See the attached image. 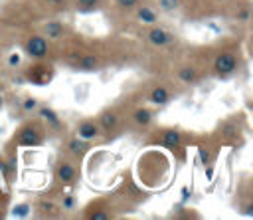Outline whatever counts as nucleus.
<instances>
[{
	"mask_svg": "<svg viewBox=\"0 0 253 220\" xmlns=\"http://www.w3.org/2000/svg\"><path fill=\"white\" fill-rule=\"evenodd\" d=\"M26 54L34 59H42L47 55V40L43 36H30L26 42Z\"/></svg>",
	"mask_w": 253,
	"mask_h": 220,
	"instance_id": "nucleus-1",
	"label": "nucleus"
},
{
	"mask_svg": "<svg viewBox=\"0 0 253 220\" xmlns=\"http://www.w3.org/2000/svg\"><path fill=\"white\" fill-rule=\"evenodd\" d=\"M213 69H215L219 75H229V73H233V71L237 69V57H235V54H231V52L219 54V55L215 57V61H213Z\"/></svg>",
	"mask_w": 253,
	"mask_h": 220,
	"instance_id": "nucleus-2",
	"label": "nucleus"
},
{
	"mask_svg": "<svg viewBox=\"0 0 253 220\" xmlns=\"http://www.w3.org/2000/svg\"><path fill=\"white\" fill-rule=\"evenodd\" d=\"M42 141H43V135H42V131H40L38 125H26L18 133V143L20 145H26V147L32 145L34 147V145H40Z\"/></svg>",
	"mask_w": 253,
	"mask_h": 220,
	"instance_id": "nucleus-3",
	"label": "nucleus"
},
{
	"mask_svg": "<svg viewBox=\"0 0 253 220\" xmlns=\"http://www.w3.org/2000/svg\"><path fill=\"white\" fill-rule=\"evenodd\" d=\"M77 133H79V137H81V139L91 141V139L101 137V127H99L95 121L85 119V121H81V123L77 125Z\"/></svg>",
	"mask_w": 253,
	"mask_h": 220,
	"instance_id": "nucleus-4",
	"label": "nucleus"
},
{
	"mask_svg": "<svg viewBox=\"0 0 253 220\" xmlns=\"http://www.w3.org/2000/svg\"><path fill=\"white\" fill-rule=\"evenodd\" d=\"M146 38H148V42H150L152 46H166V44L172 40V34L166 32L164 28L154 26V28H150V30L146 32Z\"/></svg>",
	"mask_w": 253,
	"mask_h": 220,
	"instance_id": "nucleus-5",
	"label": "nucleus"
},
{
	"mask_svg": "<svg viewBox=\"0 0 253 220\" xmlns=\"http://www.w3.org/2000/svg\"><path fill=\"white\" fill-rule=\"evenodd\" d=\"M55 176L59 178V182L71 184L77 178V170H75V166L71 163H59L57 165V170H55Z\"/></svg>",
	"mask_w": 253,
	"mask_h": 220,
	"instance_id": "nucleus-6",
	"label": "nucleus"
},
{
	"mask_svg": "<svg viewBox=\"0 0 253 220\" xmlns=\"http://www.w3.org/2000/svg\"><path fill=\"white\" fill-rule=\"evenodd\" d=\"M117 123H119V115H117L113 109H105V111L99 115V121H97V125H99L103 131H113V129L117 127Z\"/></svg>",
	"mask_w": 253,
	"mask_h": 220,
	"instance_id": "nucleus-7",
	"label": "nucleus"
},
{
	"mask_svg": "<svg viewBox=\"0 0 253 220\" xmlns=\"http://www.w3.org/2000/svg\"><path fill=\"white\" fill-rule=\"evenodd\" d=\"M99 57L97 55H93V54H89V55H79V59H77V67L79 69H83V71H95V69H99Z\"/></svg>",
	"mask_w": 253,
	"mask_h": 220,
	"instance_id": "nucleus-8",
	"label": "nucleus"
},
{
	"mask_svg": "<svg viewBox=\"0 0 253 220\" xmlns=\"http://www.w3.org/2000/svg\"><path fill=\"white\" fill-rule=\"evenodd\" d=\"M136 18H138V22H142V24H156V22H158V14H156L150 6H140V8L136 10Z\"/></svg>",
	"mask_w": 253,
	"mask_h": 220,
	"instance_id": "nucleus-9",
	"label": "nucleus"
},
{
	"mask_svg": "<svg viewBox=\"0 0 253 220\" xmlns=\"http://www.w3.org/2000/svg\"><path fill=\"white\" fill-rule=\"evenodd\" d=\"M180 141H182V137H180V133L174 131V129H166V131L162 133V145H164L166 149H176V147H180Z\"/></svg>",
	"mask_w": 253,
	"mask_h": 220,
	"instance_id": "nucleus-10",
	"label": "nucleus"
},
{
	"mask_svg": "<svg viewBox=\"0 0 253 220\" xmlns=\"http://www.w3.org/2000/svg\"><path fill=\"white\" fill-rule=\"evenodd\" d=\"M150 101H152L154 105H166V103L170 101V93H168V89L162 87V85L154 87V89L150 91Z\"/></svg>",
	"mask_w": 253,
	"mask_h": 220,
	"instance_id": "nucleus-11",
	"label": "nucleus"
},
{
	"mask_svg": "<svg viewBox=\"0 0 253 220\" xmlns=\"http://www.w3.org/2000/svg\"><path fill=\"white\" fill-rule=\"evenodd\" d=\"M178 79H180L182 83H194V81L198 79L196 67H192V65H182V67L178 69Z\"/></svg>",
	"mask_w": 253,
	"mask_h": 220,
	"instance_id": "nucleus-12",
	"label": "nucleus"
},
{
	"mask_svg": "<svg viewBox=\"0 0 253 220\" xmlns=\"http://www.w3.org/2000/svg\"><path fill=\"white\" fill-rule=\"evenodd\" d=\"M132 119L136 121V125L146 127V125L152 121V111H150V109H146V107H138V109H134Z\"/></svg>",
	"mask_w": 253,
	"mask_h": 220,
	"instance_id": "nucleus-13",
	"label": "nucleus"
},
{
	"mask_svg": "<svg viewBox=\"0 0 253 220\" xmlns=\"http://www.w3.org/2000/svg\"><path fill=\"white\" fill-rule=\"evenodd\" d=\"M43 32H45V36H47L49 40H57V38L63 36V26H61L59 22H47V24L43 26Z\"/></svg>",
	"mask_w": 253,
	"mask_h": 220,
	"instance_id": "nucleus-14",
	"label": "nucleus"
},
{
	"mask_svg": "<svg viewBox=\"0 0 253 220\" xmlns=\"http://www.w3.org/2000/svg\"><path fill=\"white\" fill-rule=\"evenodd\" d=\"M67 147H69V151H71L73 155H77V157H81V155H83V153L89 149L87 141H85V139H81V137H77V139H71Z\"/></svg>",
	"mask_w": 253,
	"mask_h": 220,
	"instance_id": "nucleus-15",
	"label": "nucleus"
},
{
	"mask_svg": "<svg viewBox=\"0 0 253 220\" xmlns=\"http://www.w3.org/2000/svg\"><path fill=\"white\" fill-rule=\"evenodd\" d=\"M40 117H42L43 121L51 123V125H59V117H57L55 111L49 109V107H40Z\"/></svg>",
	"mask_w": 253,
	"mask_h": 220,
	"instance_id": "nucleus-16",
	"label": "nucleus"
},
{
	"mask_svg": "<svg viewBox=\"0 0 253 220\" xmlns=\"http://www.w3.org/2000/svg\"><path fill=\"white\" fill-rule=\"evenodd\" d=\"M158 8L162 12H174L180 8V0H158Z\"/></svg>",
	"mask_w": 253,
	"mask_h": 220,
	"instance_id": "nucleus-17",
	"label": "nucleus"
},
{
	"mask_svg": "<svg viewBox=\"0 0 253 220\" xmlns=\"http://www.w3.org/2000/svg\"><path fill=\"white\" fill-rule=\"evenodd\" d=\"M97 4H99V0H77V8H81V10H93V8H97Z\"/></svg>",
	"mask_w": 253,
	"mask_h": 220,
	"instance_id": "nucleus-18",
	"label": "nucleus"
},
{
	"mask_svg": "<svg viewBox=\"0 0 253 220\" xmlns=\"http://www.w3.org/2000/svg\"><path fill=\"white\" fill-rule=\"evenodd\" d=\"M115 2H117L119 8H126V10L128 8H134L138 4V0H115Z\"/></svg>",
	"mask_w": 253,
	"mask_h": 220,
	"instance_id": "nucleus-19",
	"label": "nucleus"
},
{
	"mask_svg": "<svg viewBox=\"0 0 253 220\" xmlns=\"http://www.w3.org/2000/svg\"><path fill=\"white\" fill-rule=\"evenodd\" d=\"M200 159H202V163H204V165H208V163H210V151L200 147Z\"/></svg>",
	"mask_w": 253,
	"mask_h": 220,
	"instance_id": "nucleus-20",
	"label": "nucleus"
},
{
	"mask_svg": "<svg viewBox=\"0 0 253 220\" xmlns=\"http://www.w3.org/2000/svg\"><path fill=\"white\" fill-rule=\"evenodd\" d=\"M36 105H38V101H36V99H32V97L24 101V109H26V111H32V109H34Z\"/></svg>",
	"mask_w": 253,
	"mask_h": 220,
	"instance_id": "nucleus-21",
	"label": "nucleus"
},
{
	"mask_svg": "<svg viewBox=\"0 0 253 220\" xmlns=\"http://www.w3.org/2000/svg\"><path fill=\"white\" fill-rule=\"evenodd\" d=\"M237 18H241V20L245 22V20L249 18V12H247V10H243V12H239V14H237Z\"/></svg>",
	"mask_w": 253,
	"mask_h": 220,
	"instance_id": "nucleus-22",
	"label": "nucleus"
},
{
	"mask_svg": "<svg viewBox=\"0 0 253 220\" xmlns=\"http://www.w3.org/2000/svg\"><path fill=\"white\" fill-rule=\"evenodd\" d=\"M10 63H18V55H12L10 57Z\"/></svg>",
	"mask_w": 253,
	"mask_h": 220,
	"instance_id": "nucleus-23",
	"label": "nucleus"
},
{
	"mask_svg": "<svg viewBox=\"0 0 253 220\" xmlns=\"http://www.w3.org/2000/svg\"><path fill=\"white\" fill-rule=\"evenodd\" d=\"M2 103H4V95H2V91H0V107H2Z\"/></svg>",
	"mask_w": 253,
	"mask_h": 220,
	"instance_id": "nucleus-24",
	"label": "nucleus"
},
{
	"mask_svg": "<svg viewBox=\"0 0 253 220\" xmlns=\"http://www.w3.org/2000/svg\"><path fill=\"white\" fill-rule=\"evenodd\" d=\"M47 2H53V4H59V2H63V0H47Z\"/></svg>",
	"mask_w": 253,
	"mask_h": 220,
	"instance_id": "nucleus-25",
	"label": "nucleus"
},
{
	"mask_svg": "<svg viewBox=\"0 0 253 220\" xmlns=\"http://www.w3.org/2000/svg\"><path fill=\"white\" fill-rule=\"evenodd\" d=\"M2 216H4V212H2V208H0V218H2Z\"/></svg>",
	"mask_w": 253,
	"mask_h": 220,
	"instance_id": "nucleus-26",
	"label": "nucleus"
}]
</instances>
